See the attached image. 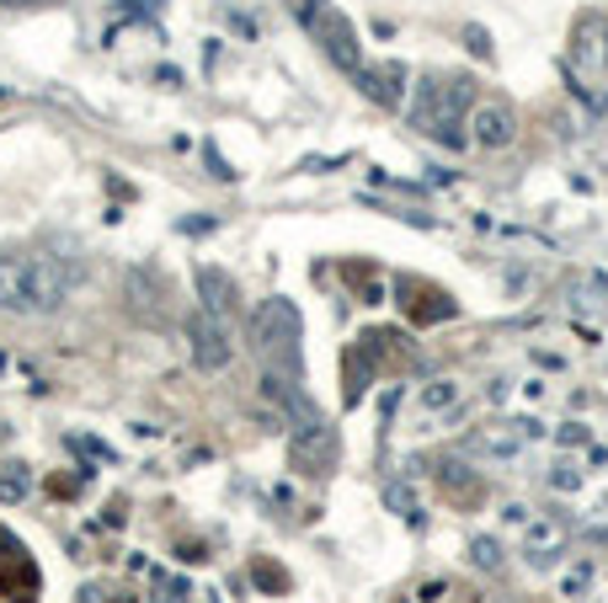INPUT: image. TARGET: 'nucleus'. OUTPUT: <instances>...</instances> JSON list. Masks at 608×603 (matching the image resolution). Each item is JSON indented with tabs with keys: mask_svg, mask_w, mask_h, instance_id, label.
<instances>
[{
	"mask_svg": "<svg viewBox=\"0 0 608 603\" xmlns=\"http://www.w3.org/2000/svg\"><path fill=\"white\" fill-rule=\"evenodd\" d=\"M245 336H251V353H289V358L300 363V310L289 300H268L256 315H251V326H245Z\"/></svg>",
	"mask_w": 608,
	"mask_h": 603,
	"instance_id": "obj_1",
	"label": "nucleus"
},
{
	"mask_svg": "<svg viewBox=\"0 0 608 603\" xmlns=\"http://www.w3.org/2000/svg\"><path fill=\"white\" fill-rule=\"evenodd\" d=\"M304 22L315 28V38H321V49L332 54L336 70H347V75H358L364 70V49H358V32H353V22L336 11V6H310L304 11Z\"/></svg>",
	"mask_w": 608,
	"mask_h": 603,
	"instance_id": "obj_2",
	"label": "nucleus"
},
{
	"mask_svg": "<svg viewBox=\"0 0 608 603\" xmlns=\"http://www.w3.org/2000/svg\"><path fill=\"white\" fill-rule=\"evenodd\" d=\"M70 300V268L60 257H28V310L32 315H54Z\"/></svg>",
	"mask_w": 608,
	"mask_h": 603,
	"instance_id": "obj_3",
	"label": "nucleus"
},
{
	"mask_svg": "<svg viewBox=\"0 0 608 603\" xmlns=\"http://www.w3.org/2000/svg\"><path fill=\"white\" fill-rule=\"evenodd\" d=\"M187 347H192V363H198L203 374H219L224 363L235 358L224 321H213L209 310H192V321H187Z\"/></svg>",
	"mask_w": 608,
	"mask_h": 603,
	"instance_id": "obj_4",
	"label": "nucleus"
},
{
	"mask_svg": "<svg viewBox=\"0 0 608 603\" xmlns=\"http://www.w3.org/2000/svg\"><path fill=\"white\" fill-rule=\"evenodd\" d=\"M192 289H198V310H209L213 321H235V310H241V289H235V278L219 268H192Z\"/></svg>",
	"mask_w": 608,
	"mask_h": 603,
	"instance_id": "obj_5",
	"label": "nucleus"
},
{
	"mask_svg": "<svg viewBox=\"0 0 608 603\" xmlns=\"http://www.w3.org/2000/svg\"><path fill=\"white\" fill-rule=\"evenodd\" d=\"M470 139H475L481 150H507L517 139V113L507 102H481V107L470 113Z\"/></svg>",
	"mask_w": 608,
	"mask_h": 603,
	"instance_id": "obj_6",
	"label": "nucleus"
},
{
	"mask_svg": "<svg viewBox=\"0 0 608 603\" xmlns=\"http://www.w3.org/2000/svg\"><path fill=\"white\" fill-rule=\"evenodd\" d=\"M262 395H268L277 412H283V423L294 427V433H300V427H321V412L310 406V395L300 391V380H294V374H289V380H283V374H268V380H262Z\"/></svg>",
	"mask_w": 608,
	"mask_h": 603,
	"instance_id": "obj_7",
	"label": "nucleus"
},
{
	"mask_svg": "<svg viewBox=\"0 0 608 603\" xmlns=\"http://www.w3.org/2000/svg\"><path fill=\"white\" fill-rule=\"evenodd\" d=\"M572 544V529L560 523V518H539V523H528V540H523V555L534 561V566H549L560 550Z\"/></svg>",
	"mask_w": 608,
	"mask_h": 603,
	"instance_id": "obj_8",
	"label": "nucleus"
},
{
	"mask_svg": "<svg viewBox=\"0 0 608 603\" xmlns=\"http://www.w3.org/2000/svg\"><path fill=\"white\" fill-rule=\"evenodd\" d=\"M0 310L28 315V257H0Z\"/></svg>",
	"mask_w": 608,
	"mask_h": 603,
	"instance_id": "obj_9",
	"label": "nucleus"
},
{
	"mask_svg": "<svg viewBox=\"0 0 608 603\" xmlns=\"http://www.w3.org/2000/svg\"><path fill=\"white\" fill-rule=\"evenodd\" d=\"M400 81H406V64H385V70H358V86L374 96V102H385V107H396L400 102Z\"/></svg>",
	"mask_w": 608,
	"mask_h": 603,
	"instance_id": "obj_10",
	"label": "nucleus"
},
{
	"mask_svg": "<svg viewBox=\"0 0 608 603\" xmlns=\"http://www.w3.org/2000/svg\"><path fill=\"white\" fill-rule=\"evenodd\" d=\"M128 310L139 321H160V283H150V272H128Z\"/></svg>",
	"mask_w": 608,
	"mask_h": 603,
	"instance_id": "obj_11",
	"label": "nucleus"
},
{
	"mask_svg": "<svg viewBox=\"0 0 608 603\" xmlns=\"http://www.w3.org/2000/svg\"><path fill=\"white\" fill-rule=\"evenodd\" d=\"M417 406L422 412H449V406H459V385L454 380H427L422 391H417Z\"/></svg>",
	"mask_w": 608,
	"mask_h": 603,
	"instance_id": "obj_12",
	"label": "nucleus"
},
{
	"mask_svg": "<svg viewBox=\"0 0 608 603\" xmlns=\"http://www.w3.org/2000/svg\"><path fill=\"white\" fill-rule=\"evenodd\" d=\"M577 60L581 64L604 60V22H598V17H587V22L577 28Z\"/></svg>",
	"mask_w": 608,
	"mask_h": 603,
	"instance_id": "obj_13",
	"label": "nucleus"
},
{
	"mask_svg": "<svg viewBox=\"0 0 608 603\" xmlns=\"http://www.w3.org/2000/svg\"><path fill=\"white\" fill-rule=\"evenodd\" d=\"M22 497H28V470L22 465L0 470V502H22Z\"/></svg>",
	"mask_w": 608,
	"mask_h": 603,
	"instance_id": "obj_14",
	"label": "nucleus"
},
{
	"mask_svg": "<svg viewBox=\"0 0 608 603\" xmlns=\"http://www.w3.org/2000/svg\"><path fill=\"white\" fill-rule=\"evenodd\" d=\"M470 555H475V566H481V572H496V566H502V544L486 540V534H481V540H470Z\"/></svg>",
	"mask_w": 608,
	"mask_h": 603,
	"instance_id": "obj_15",
	"label": "nucleus"
},
{
	"mask_svg": "<svg viewBox=\"0 0 608 603\" xmlns=\"http://www.w3.org/2000/svg\"><path fill=\"white\" fill-rule=\"evenodd\" d=\"M464 49H470L475 60H491V38H486V28H475V22H470V28H464Z\"/></svg>",
	"mask_w": 608,
	"mask_h": 603,
	"instance_id": "obj_16",
	"label": "nucleus"
},
{
	"mask_svg": "<svg viewBox=\"0 0 608 603\" xmlns=\"http://www.w3.org/2000/svg\"><path fill=\"white\" fill-rule=\"evenodd\" d=\"M549 481L560 486V491H577V486H581V470H577V465H555V476H549Z\"/></svg>",
	"mask_w": 608,
	"mask_h": 603,
	"instance_id": "obj_17",
	"label": "nucleus"
},
{
	"mask_svg": "<svg viewBox=\"0 0 608 603\" xmlns=\"http://www.w3.org/2000/svg\"><path fill=\"white\" fill-rule=\"evenodd\" d=\"M587 582H593V566H577V572L566 576V593H581Z\"/></svg>",
	"mask_w": 608,
	"mask_h": 603,
	"instance_id": "obj_18",
	"label": "nucleus"
},
{
	"mask_svg": "<svg viewBox=\"0 0 608 603\" xmlns=\"http://www.w3.org/2000/svg\"><path fill=\"white\" fill-rule=\"evenodd\" d=\"M560 444H587V427L566 423V427H560Z\"/></svg>",
	"mask_w": 608,
	"mask_h": 603,
	"instance_id": "obj_19",
	"label": "nucleus"
},
{
	"mask_svg": "<svg viewBox=\"0 0 608 603\" xmlns=\"http://www.w3.org/2000/svg\"><path fill=\"white\" fill-rule=\"evenodd\" d=\"M294 6H300V17H304V11H310V6H315V0H294Z\"/></svg>",
	"mask_w": 608,
	"mask_h": 603,
	"instance_id": "obj_20",
	"label": "nucleus"
},
{
	"mask_svg": "<svg viewBox=\"0 0 608 603\" xmlns=\"http://www.w3.org/2000/svg\"><path fill=\"white\" fill-rule=\"evenodd\" d=\"M6 6H28V0H6Z\"/></svg>",
	"mask_w": 608,
	"mask_h": 603,
	"instance_id": "obj_21",
	"label": "nucleus"
}]
</instances>
